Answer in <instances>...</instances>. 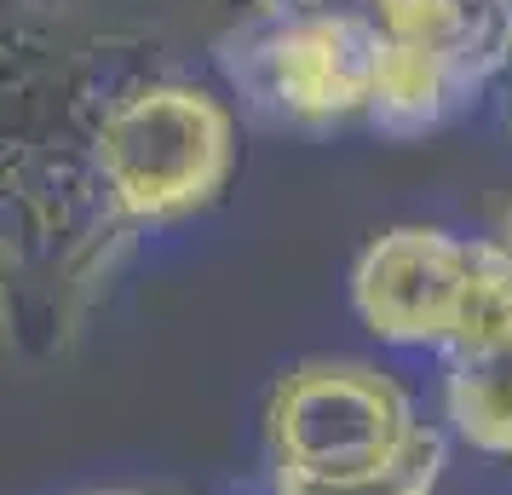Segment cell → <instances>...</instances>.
Listing matches in <instances>:
<instances>
[{
  "mask_svg": "<svg viewBox=\"0 0 512 495\" xmlns=\"http://www.w3.org/2000/svg\"><path fill=\"white\" fill-rule=\"evenodd\" d=\"M443 478V438L420 426L392 461L346 478H305V472H277V495H438Z\"/></svg>",
  "mask_w": 512,
  "mask_h": 495,
  "instance_id": "obj_7",
  "label": "cell"
},
{
  "mask_svg": "<svg viewBox=\"0 0 512 495\" xmlns=\"http://www.w3.org/2000/svg\"><path fill=\"white\" fill-rule=\"evenodd\" d=\"M277 472L346 478L380 467L420 432L409 392L369 363H300L265 409Z\"/></svg>",
  "mask_w": 512,
  "mask_h": 495,
  "instance_id": "obj_3",
  "label": "cell"
},
{
  "mask_svg": "<svg viewBox=\"0 0 512 495\" xmlns=\"http://www.w3.org/2000/svg\"><path fill=\"white\" fill-rule=\"evenodd\" d=\"M236 116L185 75L144 70L98 133V190L127 236L213 208L236 173Z\"/></svg>",
  "mask_w": 512,
  "mask_h": 495,
  "instance_id": "obj_1",
  "label": "cell"
},
{
  "mask_svg": "<svg viewBox=\"0 0 512 495\" xmlns=\"http://www.w3.org/2000/svg\"><path fill=\"white\" fill-rule=\"evenodd\" d=\"M110 495H127V490H110Z\"/></svg>",
  "mask_w": 512,
  "mask_h": 495,
  "instance_id": "obj_9",
  "label": "cell"
},
{
  "mask_svg": "<svg viewBox=\"0 0 512 495\" xmlns=\"http://www.w3.org/2000/svg\"><path fill=\"white\" fill-rule=\"evenodd\" d=\"M501 254H507V260H512V219H507V242H501Z\"/></svg>",
  "mask_w": 512,
  "mask_h": 495,
  "instance_id": "obj_8",
  "label": "cell"
},
{
  "mask_svg": "<svg viewBox=\"0 0 512 495\" xmlns=\"http://www.w3.org/2000/svg\"><path fill=\"white\" fill-rule=\"evenodd\" d=\"M495 242H461L432 225H397L357 260V317L392 346H455L478 317Z\"/></svg>",
  "mask_w": 512,
  "mask_h": 495,
  "instance_id": "obj_4",
  "label": "cell"
},
{
  "mask_svg": "<svg viewBox=\"0 0 512 495\" xmlns=\"http://www.w3.org/2000/svg\"><path fill=\"white\" fill-rule=\"evenodd\" d=\"M449 421L472 449L512 455V260L495 242L478 317L449 346Z\"/></svg>",
  "mask_w": 512,
  "mask_h": 495,
  "instance_id": "obj_6",
  "label": "cell"
},
{
  "mask_svg": "<svg viewBox=\"0 0 512 495\" xmlns=\"http://www.w3.org/2000/svg\"><path fill=\"white\" fill-rule=\"evenodd\" d=\"M386 70L369 116L392 133L443 121L512 58V0H369Z\"/></svg>",
  "mask_w": 512,
  "mask_h": 495,
  "instance_id": "obj_2",
  "label": "cell"
},
{
  "mask_svg": "<svg viewBox=\"0 0 512 495\" xmlns=\"http://www.w3.org/2000/svg\"><path fill=\"white\" fill-rule=\"evenodd\" d=\"M386 70V35L369 6L334 12H288L271 18L254 41V81L288 121L334 127L346 116H369Z\"/></svg>",
  "mask_w": 512,
  "mask_h": 495,
  "instance_id": "obj_5",
  "label": "cell"
}]
</instances>
